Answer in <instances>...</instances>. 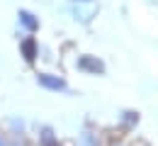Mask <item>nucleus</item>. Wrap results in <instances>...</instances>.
Here are the masks:
<instances>
[{
    "instance_id": "obj_1",
    "label": "nucleus",
    "mask_w": 158,
    "mask_h": 146,
    "mask_svg": "<svg viewBox=\"0 0 158 146\" xmlns=\"http://www.w3.org/2000/svg\"><path fill=\"white\" fill-rule=\"evenodd\" d=\"M76 66H78V71L90 73V76H102V73H105V63L100 61L98 56H90V54L80 56L78 61H76Z\"/></svg>"
},
{
    "instance_id": "obj_2",
    "label": "nucleus",
    "mask_w": 158,
    "mask_h": 146,
    "mask_svg": "<svg viewBox=\"0 0 158 146\" xmlns=\"http://www.w3.org/2000/svg\"><path fill=\"white\" fill-rule=\"evenodd\" d=\"M37 83L41 85V88H46V90H54V93H63L68 85H66V81L61 78V76H54V73H39L37 76Z\"/></svg>"
},
{
    "instance_id": "obj_3",
    "label": "nucleus",
    "mask_w": 158,
    "mask_h": 146,
    "mask_svg": "<svg viewBox=\"0 0 158 146\" xmlns=\"http://www.w3.org/2000/svg\"><path fill=\"white\" fill-rule=\"evenodd\" d=\"M20 54L24 56V61L27 63H34V59L39 56V44L34 37H24L20 42Z\"/></svg>"
},
{
    "instance_id": "obj_4",
    "label": "nucleus",
    "mask_w": 158,
    "mask_h": 146,
    "mask_svg": "<svg viewBox=\"0 0 158 146\" xmlns=\"http://www.w3.org/2000/svg\"><path fill=\"white\" fill-rule=\"evenodd\" d=\"M17 17H20V24L27 29V32H34V29H39V20L29 12V10H20L17 12Z\"/></svg>"
},
{
    "instance_id": "obj_5",
    "label": "nucleus",
    "mask_w": 158,
    "mask_h": 146,
    "mask_svg": "<svg viewBox=\"0 0 158 146\" xmlns=\"http://www.w3.org/2000/svg\"><path fill=\"white\" fill-rule=\"evenodd\" d=\"M39 146H61L59 136L51 131V127H44V129L39 131Z\"/></svg>"
},
{
    "instance_id": "obj_6",
    "label": "nucleus",
    "mask_w": 158,
    "mask_h": 146,
    "mask_svg": "<svg viewBox=\"0 0 158 146\" xmlns=\"http://www.w3.org/2000/svg\"><path fill=\"white\" fill-rule=\"evenodd\" d=\"M122 124L127 127V129H134V127L139 124V112H134V110L122 112Z\"/></svg>"
},
{
    "instance_id": "obj_7",
    "label": "nucleus",
    "mask_w": 158,
    "mask_h": 146,
    "mask_svg": "<svg viewBox=\"0 0 158 146\" xmlns=\"http://www.w3.org/2000/svg\"><path fill=\"white\" fill-rule=\"evenodd\" d=\"M0 146H7V144H5V139H2V136H0Z\"/></svg>"
}]
</instances>
